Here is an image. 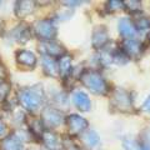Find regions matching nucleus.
<instances>
[{
  "label": "nucleus",
  "mask_w": 150,
  "mask_h": 150,
  "mask_svg": "<svg viewBox=\"0 0 150 150\" xmlns=\"http://www.w3.org/2000/svg\"><path fill=\"white\" fill-rule=\"evenodd\" d=\"M34 33L38 38L43 39L44 41L53 40L56 36V26L54 25V23L51 20H38L34 24Z\"/></svg>",
  "instance_id": "nucleus-5"
},
{
  "label": "nucleus",
  "mask_w": 150,
  "mask_h": 150,
  "mask_svg": "<svg viewBox=\"0 0 150 150\" xmlns=\"http://www.w3.org/2000/svg\"><path fill=\"white\" fill-rule=\"evenodd\" d=\"M58 69H59V74L62 76L68 78L70 71H71V58L69 55H64L63 58H60Z\"/></svg>",
  "instance_id": "nucleus-18"
},
{
  "label": "nucleus",
  "mask_w": 150,
  "mask_h": 150,
  "mask_svg": "<svg viewBox=\"0 0 150 150\" xmlns=\"http://www.w3.org/2000/svg\"><path fill=\"white\" fill-rule=\"evenodd\" d=\"M63 146L65 150H80V148L74 143V140L71 138H64L63 139Z\"/></svg>",
  "instance_id": "nucleus-25"
},
{
  "label": "nucleus",
  "mask_w": 150,
  "mask_h": 150,
  "mask_svg": "<svg viewBox=\"0 0 150 150\" xmlns=\"http://www.w3.org/2000/svg\"><path fill=\"white\" fill-rule=\"evenodd\" d=\"M5 78H6V70L1 64H0V83L5 81Z\"/></svg>",
  "instance_id": "nucleus-26"
},
{
  "label": "nucleus",
  "mask_w": 150,
  "mask_h": 150,
  "mask_svg": "<svg viewBox=\"0 0 150 150\" xmlns=\"http://www.w3.org/2000/svg\"><path fill=\"white\" fill-rule=\"evenodd\" d=\"M124 54L128 58H139L143 54V45L139 41L130 39V40H125L123 44V49Z\"/></svg>",
  "instance_id": "nucleus-10"
},
{
  "label": "nucleus",
  "mask_w": 150,
  "mask_h": 150,
  "mask_svg": "<svg viewBox=\"0 0 150 150\" xmlns=\"http://www.w3.org/2000/svg\"><path fill=\"white\" fill-rule=\"evenodd\" d=\"M143 108H144L145 110H150V96L146 99V101L144 103V106H143Z\"/></svg>",
  "instance_id": "nucleus-28"
},
{
  "label": "nucleus",
  "mask_w": 150,
  "mask_h": 150,
  "mask_svg": "<svg viewBox=\"0 0 150 150\" xmlns=\"http://www.w3.org/2000/svg\"><path fill=\"white\" fill-rule=\"evenodd\" d=\"M41 139H43L44 145L50 150L59 149V146H60V140L58 138V135L54 134L53 131H50V130H44L43 134H41Z\"/></svg>",
  "instance_id": "nucleus-15"
},
{
  "label": "nucleus",
  "mask_w": 150,
  "mask_h": 150,
  "mask_svg": "<svg viewBox=\"0 0 150 150\" xmlns=\"http://www.w3.org/2000/svg\"><path fill=\"white\" fill-rule=\"evenodd\" d=\"M10 35L18 43H26L31 38V31H30V28L26 24H19L16 28H14L11 30Z\"/></svg>",
  "instance_id": "nucleus-12"
},
{
  "label": "nucleus",
  "mask_w": 150,
  "mask_h": 150,
  "mask_svg": "<svg viewBox=\"0 0 150 150\" xmlns=\"http://www.w3.org/2000/svg\"><path fill=\"white\" fill-rule=\"evenodd\" d=\"M5 131H6V125L3 121V119L0 118V137H3V135L5 134Z\"/></svg>",
  "instance_id": "nucleus-27"
},
{
  "label": "nucleus",
  "mask_w": 150,
  "mask_h": 150,
  "mask_svg": "<svg viewBox=\"0 0 150 150\" xmlns=\"http://www.w3.org/2000/svg\"><path fill=\"white\" fill-rule=\"evenodd\" d=\"M133 24H134V28H137V29H139V30H148V29H150V20L146 16L137 18Z\"/></svg>",
  "instance_id": "nucleus-21"
},
{
  "label": "nucleus",
  "mask_w": 150,
  "mask_h": 150,
  "mask_svg": "<svg viewBox=\"0 0 150 150\" xmlns=\"http://www.w3.org/2000/svg\"><path fill=\"white\" fill-rule=\"evenodd\" d=\"M65 120L64 112L53 106H46L41 112V123L44 128L54 129L60 126Z\"/></svg>",
  "instance_id": "nucleus-4"
},
{
  "label": "nucleus",
  "mask_w": 150,
  "mask_h": 150,
  "mask_svg": "<svg viewBox=\"0 0 150 150\" xmlns=\"http://www.w3.org/2000/svg\"><path fill=\"white\" fill-rule=\"evenodd\" d=\"M73 101H74L75 106L80 111H89L91 108L90 98L84 91H75L73 95Z\"/></svg>",
  "instance_id": "nucleus-13"
},
{
  "label": "nucleus",
  "mask_w": 150,
  "mask_h": 150,
  "mask_svg": "<svg viewBox=\"0 0 150 150\" xmlns=\"http://www.w3.org/2000/svg\"><path fill=\"white\" fill-rule=\"evenodd\" d=\"M63 4H68V5L75 6V5H78V4H83V1H64Z\"/></svg>",
  "instance_id": "nucleus-29"
},
{
  "label": "nucleus",
  "mask_w": 150,
  "mask_h": 150,
  "mask_svg": "<svg viewBox=\"0 0 150 150\" xmlns=\"http://www.w3.org/2000/svg\"><path fill=\"white\" fill-rule=\"evenodd\" d=\"M119 33L121 36L126 38L128 40L133 39L135 36V28L129 18H123L119 20Z\"/></svg>",
  "instance_id": "nucleus-14"
},
{
  "label": "nucleus",
  "mask_w": 150,
  "mask_h": 150,
  "mask_svg": "<svg viewBox=\"0 0 150 150\" xmlns=\"http://www.w3.org/2000/svg\"><path fill=\"white\" fill-rule=\"evenodd\" d=\"M45 93L40 84L33 86L21 88L18 93V100L24 109L29 111H34L44 103Z\"/></svg>",
  "instance_id": "nucleus-1"
},
{
  "label": "nucleus",
  "mask_w": 150,
  "mask_h": 150,
  "mask_svg": "<svg viewBox=\"0 0 150 150\" xmlns=\"http://www.w3.org/2000/svg\"><path fill=\"white\" fill-rule=\"evenodd\" d=\"M80 79L84 85L93 94L104 95L108 91V84L105 81V79L99 73L94 71V70H85V71H83L80 75Z\"/></svg>",
  "instance_id": "nucleus-2"
},
{
  "label": "nucleus",
  "mask_w": 150,
  "mask_h": 150,
  "mask_svg": "<svg viewBox=\"0 0 150 150\" xmlns=\"http://www.w3.org/2000/svg\"><path fill=\"white\" fill-rule=\"evenodd\" d=\"M21 149H23L21 142L15 135L6 137L0 142V150H21Z\"/></svg>",
  "instance_id": "nucleus-16"
},
{
  "label": "nucleus",
  "mask_w": 150,
  "mask_h": 150,
  "mask_svg": "<svg viewBox=\"0 0 150 150\" xmlns=\"http://www.w3.org/2000/svg\"><path fill=\"white\" fill-rule=\"evenodd\" d=\"M110 104L118 111L130 112L133 111V99L130 94L123 88H115L110 98Z\"/></svg>",
  "instance_id": "nucleus-3"
},
{
  "label": "nucleus",
  "mask_w": 150,
  "mask_h": 150,
  "mask_svg": "<svg viewBox=\"0 0 150 150\" xmlns=\"http://www.w3.org/2000/svg\"><path fill=\"white\" fill-rule=\"evenodd\" d=\"M109 41V34H108V30L104 25H99L96 26L93 31V45L94 48H103L105 46Z\"/></svg>",
  "instance_id": "nucleus-9"
},
{
  "label": "nucleus",
  "mask_w": 150,
  "mask_h": 150,
  "mask_svg": "<svg viewBox=\"0 0 150 150\" xmlns=\"http://www.w3.org/2000/svg\"><path fill=\"white\" fill-rule=\"evenodd\" d=\"M41 63H43V69H44L46 75H49V76H56V75L59 74L58 65H56L55 60L53 58H49V56L43 55Z\"/></svg>",
  "instance_id": "nucleus-17"
},
{
  "label": "nucleus",
  "mask_w": 150,
  "mask_h": 150,
  "mask_svg": "<svg viewBox=\"0 0 150 150\" xmlns=\"http://www.w3.org/2000/svg\"><path fill=\"white\" fill-rule=\"evenodd\" d=\"M111 58H112V62L115 64H119V65H124L125 63H128L129 58L124 54L123 50H114L111 53Z\"/></svg>",
  "instance_id": "nucleus-20"
},
{
  "label": "nucleus",
  "mask_w": 150,
  "mask_h": 150,
  "mask_svg": "<svg viewBox=\"0 0 150 150\" xmlns=\"http://www.w3.org/2000/svg\"><path fill=\"white\" fill-rule=\"evenodd\" d=\"M65 123L68 125L70 134H73V135L80 134L83 131H85V129L88 128V120L78 114L68 115L67 119H65Z\"/></svg>",
  "instance_id": "nucleus-7"
},
{
  "label": "nucleus",
  "mask_w": 150,
  "mask_h": 150,
  "mask_svg": "<svg viewBox=\"0 0 150 150\" xmlns=\"http://www.w3.org/2000/svg\"><path fill=\"white\" fill-rule=\"evenodd\" d=\"M83 140L85 144L90 148H95L100 144V137L95 130H88L86 133L83 134Z\"/></svg>",
  "instance_id": "nucleus-19"
},
{
  "label": "nucleus",
  "mask_w": 150,
  "mask_h": 150,
  "mask_svg": "<svg viewBox=\"0 0 150 150\" xmlns=\"http://www.w3.org/2000/svg\"><path fill=\"white\" fill-rule=\"evenodd\" d=\"M123 8H124V1H120V0H110V1L106 3V9L110 11L120 10Z\"/></svg>",
  "instance_id": "nucleus-24"
},
{
  "label": "nucleus",
  "mask_w": 150,
  "mask_h": 150,
  "mask_svg": "<svg viewBox=\"0 0 150 150\" xmlns=\"http://www.w3.org/2000/svg\"><path fill=\"white\" fill-rule=\"evenodd\" d=\"M124 8H128L130 11L133 13H140L142 11V3L140 1H135V0H130V1H125L124 3Z\"/></svg>",
  "instance_id": "nucleus-23"
},
{
  "label": "nucleus",
  "mask_w": 150,
  "mask_h": 150,
  "mask_svg": "<svg viewBox=\"0 0 150 150\" xmlns=\"http://www.w3.org/2000/svg\"><path fill=\"white\" fill-rule=\"evenodd\" d=\"M35 3L30 0H19L14 4V13L18 18H25L34 11Z\"/></svg>",
  "instance_id": "nucleus-11"
},
{
  "label": "nucleus",
  "mask_w": 150,
  "mask_h": 150,
  "mask_svg": "<svg viewBox=\"0 0 150 150\" xmlns=\"http://www.w3.org/2000/svg\"><path fill=\"white\" fill-rule=\"evenodd\" d=\"M15 59L16 63L25 69H34L36 65V56L29 50H18L15 54Z\"/></svg>",
  "instance_id": "nucleus-8"
},
{
  "label": "nucleus",
  "mask_w": 150,
  "mask_h": 150,
  "mask_svg": "<svg viewBox=\"0 0 150 150\" xmlns=\"http://www.w3.org/2000/svg\"><path fill=\"white\" fill-rule=\"evenodd\" d=\"M39 50L43 53V55L49 56V58H63L65 53H67L64 46L54 40L43 41L39 45Z\"/></svg>",
  "instance_id": "nucleus-6"
},
{
  "label": "nucleus",
  "mask_w": 150,
  "mask_h": 150,
  "mask_svg": "<svg viewBox=\"0 0 150 150\" xmlns=\"http://www.w3.org/2000/svg\"><path fill=\"white\" fill-rule=\"evenodd\" d=\"M10 84L8 81H3L0 83V103L5 101L6 98L9 95V93H10Z\"/></svg>",
  "instance_id": "nucleus-22"
}]
</instances>
